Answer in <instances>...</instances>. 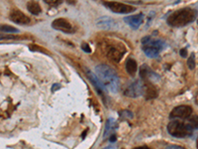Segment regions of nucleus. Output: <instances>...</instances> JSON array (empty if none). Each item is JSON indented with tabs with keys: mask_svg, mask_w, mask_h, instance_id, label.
I'll return each instance as SVG.
<instances>
[{
	"mask_svg": "<svg viewBox=\"0 0 198 149\" xmlns=\"http://www.w3.org/2000/svg\"><path fill=\"white\" fill-rule=\"evenodd\" d=\"M110 142H115L116 140H117V138H116V135H112L111 137H110Z\"/></svg>",
	"mask_w": 198,
	"mask_h": 149,
	"instance_id": "30",
	"label": "nucleus"
},
{
	"mask_svg": "<svg viewBox=\"0 0 198 149\" xmlns=\"http://www.w3.org/2000/svg\"><path fill=\"white\" fill-rule=\"evenodd\" d=\"M196 104H198V93H197V96H196Z\"/></svg>",
	"mask_w": 198,
	"mask_h": 149,
	"instance_id": "33",
	"label": "nucleus"
},
{
	"mask_svg": "<svg viewBox=\"0 0 198 149\" xmlns=\"http://www.w3.org/2000/svg\"><path fill=\"white\" fill-rule=\"evenodd\" d=\"M86 75H87V77H88V79L90 80L91 84H92V85L95 87V89L97 90V93L102 96V94L106 91H105V89H104L103 86H102L101 82H100L99 79L97 78V76L95 74H93L92 72H90V71H88V70H86Z\"/></svg>",
	"mask_w": 198,
	"mask_h": 149,
	"instance_id": "13",
	"label": "nucleus"
},
{
	"mask_svg": "<svg viewBox=\"0 0 198 149\" xmlns=\"http://www.w3.org/2000/svg\"><path fill=\"white\" fill-rule=\"evenodd\" d=\"M95 72L106 92L112 94L117 93L120 88V81L117 73L113 69L108 67L107 65H99L95 69Z\"/></svg>",
	"mask_w": 198,
	"mask_h": 149,
	"instance_id": "1",
	"label": "nucleus"
},
{
	"mask_svg": "<svg viewBox=\"0 0 198 149\" xmlns=\"http://www.w3.org/2000/svg\"><path fill=\"white\" fill-rule=\"evenodd\" d=\"M121 115H122V117H124V118H128V119H130L133 117V113L131 112H129V110H123V112Z\"/></svg>",
	"mask_w": 198,
	"mask_h": 149,
	"instance_id": "25",
	"label": "nucleus"
},
{
	"mask_svg": "<svg viewBox=\"0 0 198 149\" xmlns=\"http://www.w3.org/2000/svg\"><path fill=\"white\" fill-rule=\"evenodd\" d=\"M192 114V108L189 106H179L174 108L170 112V118H181L185 119L190 117Z\"/></svg>",
	"mask_w": 198,
	"mask_h": 149,
	"instance_id": "8",
	"label": "nucleus"
},
{
	"mask_svg": "<svg viewBox=\"0 0 198 149\" xmlns=\"http://www.w3.org/2000/svg\"><path fill=\"white\" fill-rule=\"evenodd\" d=\"M58 89H60V84H54L53 87H52V91L56 92Z\"/></svg>",
	"mask_w": 198,
	"mask_h": 149,
	"instance_id": "28",
	"label": "nucleus"
},
{
	"mask_svg": "<svg viewBox=\"0 0 198 149\" xmlns=\"http://www.w3.org/2000/svg\"><path fill=\"white\" fill-rule=\"evenodd\" d=\"M106 56L114 62H119L125 54V49L118 44H106Z\"/></svg>",
	"mask_w": 198,
	"mask_h": 149,
	"instance_id": "4",
	"label": "nucleus"
},
{
	"mask_svg": "<svg viewBox=\"0 0 198 149\" xmlns=\"http://www.w3.org/2000/svg\"><path fill=\"white\" fill-rule=\"evenodd\" d=\"M27 9H28V11L30 12V13H32L33 15H39L42 11V8H41V6H40V4L38 2L34 1V0L28 2V4H27Z\"/></svg>",
	"mask_w": 198,
	"mask_h": 149,
	"instance_id": "17",
	"label": "nucleus"
},
{
	"mask_svg": "<svg viewBox=\"0 0 198 149\" xmlns=\"http://www.w3.org/2000/svg\"><path fill=\"white\" fill-rule=\"evenodd\" d=\"M81 49L85 52V53H91V48L89 47V45L87 43H83L81 45Z\"/></svg>",
	"mask_w": 198,
	"mask_h": 149,
	"instance_id": "26",
	"label": "nucleus"
},
{
	"mask_svg": "<svg viewBox=\"0 0 198 149\" xmlns=\"http://www.w3.org/2000/svg\"><path fill=\"white\" fill-rule=\"evenodd\" d=\"M144 89H145V85L143 84V82L134 81L126 87L124 94L129 98H138L144 94Z\"/></svg>",
	"mask_w": 198,
	"mask_h": 149,
	"instance_id": "5",
	"label": "nucleus"
},
{
	"mask_svg": "<svg viewBox=\"0 0 198 149\" xmlns=\"http://www.w3.org/2000/svg\"><path fill=\"white\" fill-rule=\"evenodd\" d=\"M0 32L13 34V33H19V30L14 28V27L10 26V25H0Z\"/></svg>",
	"mask_w": 198,
	"mask_h": 149,
	"instance_id": "20",
	"label": "nucleus"
},
{
	"mask_svg": "<svg viewBox=\"0 0 198 149\" xmlns=\"http://www.w3.org/2000/svg\"><path fill=\"white\" fill-rule=\"evenodd\" d=\"M103 149H117V147H116V146H114V145H109V146H107V147H105Z\"/></svg>",
	"mask_w": 198,
	"mask_h": 149,
	"instance_id": "31",
	"label": "nucleus"
},
{
	"mask_svg": "<svg viewBox=\"0 0 198 149\" xmlns=\"http://www.w3.org/2000/svg\"><path fill=\"white\" fill-rule=\"evenodd\" d=\"M134 149H151V148L148 147V146H139V147H136Z\"/></svg>",
	"mask_w": 198,
	"mask_h": 149,
	"instance_id": "32",
	"label": "nucleus"
},
{
	"mask_svg": "<svg viewBox=\"0 0 198 149\" xmlns=\"http://www.w3.org/2000/svg\"><path fill=\"white\" fill-rule=\"evenodd\" d=\"M117 126V123H116V120L113 118H109L107 121H106V125H105V130H104V134L103 136L106 137V135L110 133L112 130L115 129V127Z\"/></svg>",
	"mask_w": 198,
	"mask_h": 149,
	"instance_id": "18",
	"label": "nucleus"
},
{
	"mask_svg": "<svg viewBox=\"0 0 198 149\" xmlns=\"http://www.w3.org/2000/svg\"><path fill=\"white\" fill-rule=\"evenodd\" d=\"M145 47L156 48V49L162 51V49L166 48V43H164L162 40L155 39V38L148 36L142 39V48H145Z\"/></svg>",
	"mask_w": 198,
	"mask_h": 149,
	"instance_id": "9",
	"label": "nucleus"
},
{
	"mask_svg": "<svg viewBox=\"0 0 198 149\" xmlns=\"http://www.w3.org/2000/svg\"><path fill=\"white\" fill-rule=\"evenodd\" d=\"M187 124L189 125V127H190L191 129H198V115H196V116H193V117H190L189 118V120L187 121Z\"/></svg>",
	"mask_w": 198,
	"mask_h": 149,
	"instance_id": "21",
	"label": "nucleus"
},
{
	"mask_svg": "<svg viewBox=\"0 0 198 149\" xmlns=\"http://www.w3.org/2000/svg\"><path fill=\"white\" fill-rule=\"evenodd\" d=\"M144 94H145L146 100H152V98H156L158 96V91L154 86L148 85L145 86L144 89Z\"/></svg>",
	"mask_w": 198,
	"mask_h": 149,
	"instance_id": "15",
	"label": "nucleus"
},
{
	"mask_svg": "<svg viewBox=\"0 0 198 149\" xmlns=\"http://www.w3.org/2000/svg\"><path fill=\"white\" fill-rule=\"evenodd\" d=\"M52 27L56 30L62 31L64 33H74L75 29L72 25L70 21H68L64 18H57L53 21L52 23Z\"/></svg>",
	"mask_w": 198,
	"mask_h": 149,
	"instance_id": "7",
	"label": "nucleus"
},
{
	"mask_svg": "<svg viewBox=\"0 0 198 149\" xmlns=\"http://www.w3.org/2000/svg\"><path fill=\"white\" fill-rule=\"evenodd\" d=\"M179 53H180V56L183 57V58H185V57L187 56V51H186V49H181Z\"/></svg>",
	"mask_w": 198,
	"mask_h": 149,
	"instance_id": "29",
	"label": "nucleus"
},
{
	"mask_svg": "<svg viewBox=\"0 0 198 149\" xmlns=\"http://www.w3.org/2000/svg\"><path fill=\"white\" fill-rule=\"evenodd\" d=\"M103 4L107 8H109L112 12L118 14H126L130 13V12L135 11V7L131 5H127L124 3H120V2H103Z\"/></svg>",
	"mask_w": 198,
	"mask_h": 149,
	"instance_id": "6",
	"label": "nucleus"
},
{
	"mask_svg": "<svg viewBox=\"0 0 198 149\" xmlns=\"http://www.w3.org/2000/svg\"><path fill=\"white\" fill-rule=\"evenodd\" d=\"M10 39H18V37L14 36V35H4V34H0V41H2V40H10Z\"/></svg>",
	"mask_w": 198,
	"mask_h": 149,
	"instance_id": "24",
	"label": "nucleus"
},
{
	"mask_svg": "<svg viewBox=\"0 0 198 149\" xmlns=\"http://www.w3.org/2000/svg\"><path fill=\"white\" fill-rule=\"evenodd\" d=\"M164 149H184V148L181 147V146H178V145H168V146H166Z\"/></svg>",
	"mask_w": 198,
	"mask_h": 149,
	"instance_id": "27",
	"label": "nucleus"
},
{
	"mask_svg": "<svg viewBox=\"0 0 198 149\" xmlns=\"http://www.w3.org/2000/svg\"><path fill=\"white\" fill-rule=\"evenodd\" d=\"M124 21L129 26L132 27L133 29H138L144 21V15L142 13H140V14H136V15L127 16V17L124 18Z\"/></svg>",
	"mask_w": 198,
	"mask_h": 149,
	"instance_id": "12",
	"label": "nucleus"
},
{
	"mask_svg": "<svg viewBox=\"0 0 198 149\" xmlns=\"http://www.w3.org/2000/svg\"><path fill=\"white\" fill-rule=\"evenodd\" d=\"M143 51L145 53V55L149 58H157L160 54V50L156 49V48H151V47H145L143 48Z\"/></svg>",
	"mask_w": 198,
	"mask_h": 149,
	"instance_id": "19",
	"label": "nucleus"
},
{
	"mask_svg": "<svg viewBox=\"0 0 198 149\" xmlns=\"http://www.w3.org/2000/svg\"><path fill=\"white\" fill-rule=\"evenodd\" d=\"M197 23H198V20H197Z\"/></svg>",
	"mask_w": 198,
	"mask_h": 149,
	"instance_id": "35",
	"label": "nucleus"
},
{
	"mask_svg": "<svg viewBox=\"0 0 198 149\" xmlns=\"http://www.w3.org/2000/svg\"><path fill=\"white\" fill-rule=\"evenodd\" d=\"M140 76H141L142 79L145 80V81H147V82H150V81L154 82V81H156V80H160L158 75L156 74V73L154 72L149 66H147V65H143V66L140 68Z\"/></svg>",
	"mask_w": 198,
	"mask_h": 149,
	"instance_id": "11",
	"label": "nucleus"
},
{
	"mask_svg": "<svg viewBox=\"0 0 198 149\" xmlns=\"http://www.w3.org/2000/svg\"><path fill=\"white\" fill-rule=\"evenodd\" d=\"M126 71L128 72L129 75L134 76L136 74V72L138 71V65H137V62L132 58H129L126 62Z\"/></svg>",
	"mask_w": 198,
	"mask_h": 149,
	"instance_id": "16",
	"label": "nucleus"
},
{
	"mask_svg": "<svg viewBox=\"0 0 198 149\" xmlns=\"http://www.w3.org/2000/svg\"><path fill=\"white\" fill-rule=\"evenodd\" d=\"M197 16V11L192 8H182L172 12L168 17V24L172 27H183L191 23Z\"/></svg>",
	"mask_w": 198,
	"mask_h": 149,
	"instance_id": "2",
	"label": "nucleus"
},
{
	"mask_svg": "<svg viewBox=\"0 0 198 149\" xmlns=\"http://www.w3.org/2000/svg\"><path fill=\"white\" fill-rule=\"evenodd\" d=\"M97 26L100 27L102 29H110L113 26H115V21L112 18L107 17V16H103V17L98 18V20L96 21Z\"/></svg>",
	"mask_w": 198,
	"mask_h": 149,
	"instance_id": "14",
	"label": "nucleus"
},
{
	"mask_svg": "<svg viewBox=\"0 0 198 149\" xmlns=\"http://www.w3.org/2000/svg\"><path fill=\"white\" fill-rule=\"evenodd\" d=\"M168 131L170 135L174 136V137L182 138L189 135L191 133V131H192V129L189 127V125L187 123H184L182 121L178 120H173L168 123Z\"/></svg>",
	"mask_w": 198,
	"mask_h": 149,
	"instance_id": "3",
	"label": "nucleus"
},
{
	"mask_svg": "<svg viewBox=\"0 0 198 149\" xmlns=\"http://www.w3.org/2000/svg\"><path fill=\"white\" fill-rule=\"evenodd\" d=\"M44 1L51 6H57V5H59V4L62 3V0H44Z\"/></svg>",
	"mask_w": 198,
	"mask_h": 149,
	"instance_id": "23",
	"label": "nucleus"
},
{
	"mask_svg": "<svg viewBox=\"0 0 198 149\" xmlns=\"http://www.w3.org/2000/svg\"><path fill=\"white\" fill-rule=\"evenodd\" d=\"M10 20L19 25H27L30 23V18L18 9H12L10 12Z\"/></svg>",
	"mask_w": 198,
	"mask_h": 149,
	"instance_id": "10",
	"label": "nucleus"
},
{
	"mask_svg": "<svg viewBox=\"0 0 198 149\" xmlns=\"http://www.w3.org/2000/svg\"><path fill=\"white\" fill-rule=\"evenodd\" d=\"M196 146H197V148H198V138H197V140H196Z\"/></svg>",
	"mask_w": 198,
	"mask_h": 149,
	"instance_id": "34",
	"label": "nucleus"
},
{
	"mask_svg": "<svg viewBox=\"0 0 198 149\" xmlns=\"http://www.w3.org/2000/svg\"><path fill=\"white\" fill-rule=\"evenodd\" d=\"M187 66H188V68L190 70H193L195 68V56L193 53L189 56L188 60H187Z\"/></svg>",
	"mask_w": 198,
	"mask_h": 149,
	"instance_id": "22",
	"label": "nucleus"
}]
</instances>
